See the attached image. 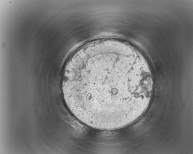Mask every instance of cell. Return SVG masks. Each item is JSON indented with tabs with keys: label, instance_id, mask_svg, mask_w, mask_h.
Segmentation results:
<instances>
[{
	"label": "cell",
	"instance_id": "cell-1",
	"mask_svg": "<svg viewBox=\"0 0 193 154\" xmlns=\"http://www.w3.org/2000/svg\"><path fill=\"white\" fill-rule=\"evenodd\" d=\"M145 60L125 44L102 39L79 48L62 76L64 99L79 120L103 130L118 129L143 114L153 87Z\"/></svg>",
	"mask_w": 193,
	"mask_h": 154
}]
</instances>
